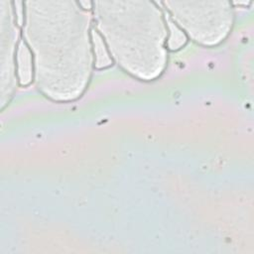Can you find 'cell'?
Here are the masks:
<instances>
[{"label": "cell", "mask_w": 254, "mask_h": 254, "mask_svg": "<svg viewBox=\"0 0 254 254\" xmlns=\"http://www.w3.org/2000/svg\"><path fill=\"white\" fill-rule=\"evenodd\" d=\"M21 9L36 89L53 102L78 100L95 69L91 11L75 0L23 1Z\"/></svg>", "instance_id": "cell-1"}, {"label": "cell", "mask_w": 254, "mask_h": 254, "mask_svg": "<svg viewBox=\"0 0 254 254\" xmlns=\"http://www.w3.org/2000/svg\"><path fill=\"white\" fill-rule=\"evenodd\" d=\"M90 11L93 30L113 64L144 82L157 80L165 73L170 61L169 23L160 2L91 1Z\"/></svg>", "instance_id": "cell-2"}, {"label": "cell", "mask_w": 254, "mask_h": 254, "mask_svg": "<svg viewBox=\"0 0 254 254\" xmlns=\"http://www.w3.org/2000/svg\"><path fill=\"white\" fill-rule=\"evenodd\" d=\"M160 4L189 41L203 48L223 44L235 25L232 1H161Z\"/></svg>", "instance_id": "cell-3"}, {"label": "cell", "mask_w": 254, "mask_h": 254, "mask_svg": "<svg viewBox=\"0 0 254 254\" xmlns=\"http://www.w3.org/2000/svg\"><path fill=\"white\" fill-rule=\"evenodd\" d=\"M22 42L21 26L14 1L0 0V108L13 100L20 86L18 51Z\"/></svg>", "instance_id": "cell-4"}, {"label": "cell", "mask_w": 254, "mask_h": 254, "mask_svg": "<svg viewBox=\"0 0 254 254\" xmlns=\"http://www.w3.org/2000/svg\"><path fill=\"white\" fill-rule=\"evenodd\" d=\"M17 64H18V76H19L20 86H28L31 83H33L32 57L29 50L23 43V41L21 42L20 48L18 51Z\"/></svg>", "instance_id": "cell-5"}, {"label": "cell", "mask_w": 254, "mask_h": 254, "mask_svg": "<svg viewBox=\"0 0 254 254\" xmlns=\"http://www.w3.org/2000/svg\"><path fill=\"white\" fill-rule=\"evenodd\" d=\"M93 42V54L95 60V69H104L113 64V62L109 56V53L101 40V38L94 32L92 35Z\"/></svg>", "instance_id": "cell-6"}, {"label": "cell", "mask_w": 254, "mask_h": 254, "mask_svg": "<svg viewBox=\"0 0 254 254\" xmlns=\"http://www.w3.org/2000/svg\"><path fill=\"white\" fill-rule=\"evenodd\" d=\"M168 23H169V38H168V49L170 52H175L179 51L180 49L184 48L189 39L187 36L183 33L181 29H179L175 24H173L169 18H168Z\"/></svg>", "instance_id": "cell-7"}]
</instances>
